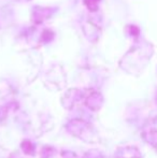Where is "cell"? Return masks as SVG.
I'll use <instances>...</instances> for the list:
<instances>
[{
  "mask_svg": "<svg viewBox=\"0 0 157 158\" xmlns=\"http://www.w3.org/2000/svg\"><path fill=\"white\" fill-rule=\"evenodd\" d=\"M143 138L157 151V117L153 118L143 130Z\"/></svg>",
  "mask_w": 157,
  "mask_h": 158,
  "instance_id": "cell-1",
  "label": "cell"
},
{
  "mask_svg": "<svg viewBox=\"0 0 157 158\" xmlns=\"http://www.w3.org/2000/svg\"><path fill=\"white\" fill-rule=\"evenodd\" d=\"M118 158H142L139 150L134 146H125L118 152Z\"/></svg>",
  "mask_w": 157,
  "mask_h": 158,
  "instance_id": "cell-2",
  "label": "cell"
}]
</instances>
